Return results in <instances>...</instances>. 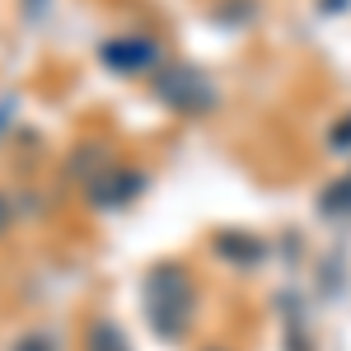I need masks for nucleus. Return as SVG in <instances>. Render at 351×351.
<instances>
[{
	"instance_id": "nucleus-1",
	"label": "nucleus",
	"mask_w": 351,
	"mask_h": 351,
	"mask_svg": "<svg viewBox=\"0 0 351 351\" xmlns=\"http://www.w3.org/2000/svg\"><path fill=\"white\" fill-rule=\"evenodd\" d=\"M188 304H192V291L178 267H155L145 276V314H150V324H155L160 337H178L183 332Z\"/></svg>"
},
{
	"instance_id": "nucleus-2",
	"label": "nucleus",
	"mask_w": 351,
	"mask_h": 351,
	"mask_svg": "<svg viewBox=\"0 0 351 351\" xmlns=\"http://www.w3.org/2000/svg\"><path fill=\"white\" fill-rule=\"evenodd\" d=\"M155 94L178 112H206L216 104L211 80H206L197 66H160V71H155Z\"/></svg>"
},
{
	"instance_id": "nucleus-3",
	"label": "nucleus",
	"mask_w": 351,
	"mask_h": 351,
	"mask_svg": "<svg viewBox=\"0 0 351 351\" xmlns=\"http://www.w3.org/2000/svg\"><path fill=\"white\" fill-rule=\"evenodd\" d=\"M99 61L117 75H145V71H160V47L145 33H122V38L99 43Z\"/></svg>"
},
{
	"instance_id": "nucleus-4",
	"label": "nucleus",
	"mask_w": 351,
	"mask_h": 351,
	"mask_svg": "<svg viewBox=\"0 0 351 351\" xmlns=\"http://www.w3.org/2000/svg\"><path fill=\"white\" fill-rule=\"evenodd\" d=\"M145 188V173H132V169H104L94 183H89V206H122L132 192Z\"/></svg>"
},
{
	"instance_id": "nucleus-5",
	"label": "nucleus",
	"mask_w": 351,
	"mask_h": 351,
	"mask_svg": "<svg viewBox=\"0 0 351 351\" xmlns=\"http://www.w3.org/2000/svg\"><path fill=\"white\" fill-rule=\"evenodd\" d=\"M104 164H108L104 145H99V141H84L80 150L71 155V173H75V183H84V188H89V183L104 173Z\"/></svg>"
},
{
	"instance_id": "nucleus-6",
	"label": "nucleus",
	"mask_w": 351,
	"mask_h": 351,
	"mask_svg": "<svg viewBox=\"0 0 351 351\" xmlns=\"http://www.w3.org/2000/svg\"><path fill=\"white\" fill-rule=\"evenodd\" d=\"M84 351H132V347H127L122 328L112 324V319H94L89 332H84Z\"/></svg>"
},
{
	"instance_id": "nucleus-7",
	"label": "nucleus",
	"mask_w": 351,
	"mask_h": 351,
	"mask_svg": "<svg viewBox=\"0 0 351 351\" xmlns=\"http://www.w3.org/2000/svg\"><path fill=\"white\" fill-rule=\"evenodd\" d=\"M14 351H52V337H47V332H28V337H19Z\"/></svg>"
},
{
	"instance_id": "nucleus-8",
	"label": "nucleus",
	"mask_w": 351,
	"mask_h": 351,
	"mask_svg": "<svg viewBox=\"0 0 351 351\" xmlns=\"http://www.w3.org/2000/svg\"><path fill=\"white\" fill-rule=\"evenodd\" d=\"M10 225H14V211H10V202L0 197V239H5V230H10Z\"/></svg>"
},
{
	"instance_id": "nucleus-9",
	"label": "nucleus",
	"mask_w": 351,
	"mask_h": 351,
	"mask_svg": "<svg viewBox=\"0 0 351 351\" xmlns=\"http://www.w3.org/2000/svg\"><path fill=\"white\" fill-rule=\"evenodd\" d=\"M43 10H47V0H24V14H28V19H38Z\"/></svg>"
}]
</instances>
